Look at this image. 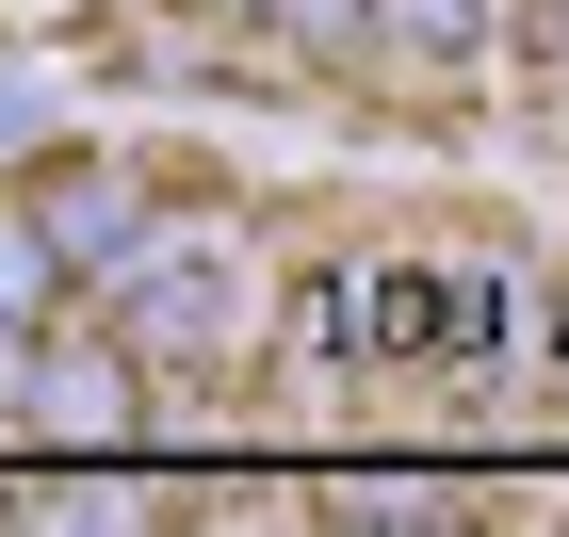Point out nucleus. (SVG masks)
<instances>
[{
  "mask_svg": "<svg viewBox=\"0 0 569 537\" xmlns=\"http://www.w3.org/2000/svg\"><path fill=\"white\" fill-rule=\"evenodd\" d=\"M293 326L326 358H505L521 342V294H505V277H407V261H375V277H309Z\"/></svg>",
  "mask_w": 569,
  "mask_h": 537,
  "instance_id": "obj_1",
  "label": "nucleus"
},
{
  "mask_svg": "<svg viewBox=\"0 0 569 537\" xmlns=\"http://www.w3.org/2000/svg\"><path fill=\"white\" fill-rule=\"evenodd\" d=\"M147 228H131V196L114 179H49V261H131Z\"/></svg>",
  "mask_w": 569,
  "mask_h": 537,
  "instance_id": "obj_2",
  "label": "nucleus"
},
{
  "mask_svg": "<svg viewBox=\"0 0 569 537\" xmlns=\"http://www.w3.org/2000/svg\"><path fill=\"white\" fill-rule=\"evenodd\" d=\"M49 294H66V261H49V228H17V212H0V326H17V310H49Z\"/></svg>",
  "mask_w": 569,
  "mask_h": 537,
  "instance_id": "obj_3",
  "label": "nucleus"
},
{
  "mask_svg": "<svg viewBox=\"0 0 569 537\" xmlns=\"http://www.w3.org/2000/svg\"><path fill=\"white\" fill-rule=\"evenodd\" d=\"M553 326H569V310H553Z\"/></svg>",
  "mask_w": 569,
  "mask_h": 537,
  "instance_id": "obj_4",
  "label": "nucleus"
}]
</instances>
